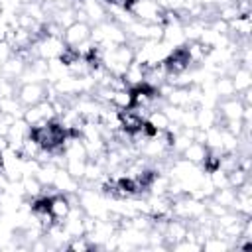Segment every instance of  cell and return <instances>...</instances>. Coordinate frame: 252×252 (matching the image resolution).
I'll return each mask as SVG.
<instances>
[{
    "label": "cell",
    "mask_w": 252,
    "mask_h": 252,
    "mask_svg": "<svg viewBox=\"0 0 252 252\" xmlns=\"http://www.w3.org/2000/svg\"><path fill=\"white\" fill-rule=\"evenodd\" d=\"M33 47H35V53L37 57L41 59H55V57H61L63 49L67 47L63 37H39L37 41H33Z\"/></svg>",
    "instance_id": "2"
},
{
    "label": "cell",
    "mask_w": 252,
    "mask_h": 252,
    "mask_svg": "<svg viewBox=\"0 0 252 252\" xmlns=\"http://www.w3.org/2000/svg\"><path fill=\"white\" fill-rule=\"evenodd\" d=\"M201 248H203V250H209V252H228V250H232V246H230L228 240L217 238V236L207 238V240L201 244Z\"/></svg>",
    "instance_id": "18"
},
{
    "label": "cell",
    "mask_w": 252,
    "mask_h": 252,
    "mask_svg": "<svg viewBox=\"0 0 252 252\" xmlns=\"http://www.w3.org/2000/svg\"><path fill=\"white\" fill-rule=\"evenodd\" d=\"M22 187H24V197L28 199H33V197H39L41 195V181L35 177V175H22Z\"/></svg>",
    "instance_id": "15"
},
{
    "label": "cell",
    "mask_w": 252,
    "mask_h": 252,
    "mask_svg": "<svg viewBox=\"0 0 252 252\" xmlns=\"http://www.w3.org/2000/svg\"><path fill=\"white\" fill-rule=\"evenodd\" d=\"M79 185H81V181H77L75 177H71L65 167H59L57 169L55 179H53V187L59 193H79Z\"/></svg>",
    "instance_id": "8"
},
{
    "label": "cell",
    "mask_w": 252,
    "mask_h": 252,
    "mask_svg": "<svg viewBox=\"0 0 252 252\" xmlns=\"http://www.w3.org/2000/svg\"><path fill=\"white\" fill-rule=\"evenodd\" d=\"M230 79H232V83H234V91H236V93H240V91L252 87V73H250L248 67H242V65L236 67V69L230 73Z\"/></svg>",
    "instance_id": "12"
},
{
    "label": "cell",
    "mask_w": 252,
    "mask_h": 252,
    "mask_svg": "<svg viewBox=\"0 0 252 252\" xmlns=\"http://www.w3.org/2000/svg\"><path fill=\"white\" fill-rule=\"evenodd\" d=\"M10 181H12V179L6 175V171H4V169H0V193H6V191H8Z\"/></svg>",
    "instance_id": "24"
},
{
    "label": "cell",
    "mask_w": 252,
    "mask_h": 252,
    "mask_svg": "<svg viewBox=\"0 0 252 252\" xmlns=\"http://www.w3.org/2000/svg\"><path fill=\"white\" fill-rule=\"evenodd\" d=\"M209 181L213 183L215 189H220V187H230L228 185V177H226V171H222L220 167H215L209 171Z\"/></svg>",
    "instance_id": "21"
},
{
    "label": "cell",
    "mask_w": 252,
    "mask_h": 252,
    "mask_svg": "<svg viewBox=\"0 0 252 252\" xmlns=\"http://www.w3.org/2000/svg\"><path fill=\"white\" fill-rule=\"evenodd\" d=\"M81 10L85 12L87 22H89L91 26H94V24H100V22L108 20L106 8H104V4H102L100 0H83V2H81Z\"/></svg>",
    "instance_id": "5"
},
{
    "label": "cell",
    "mask_w": 252,
    "mask_h": 252,
    "mask_svg": "<svg viewBox=\"0 0 252 252\" xmlns=\"http://www.w3.org/2000/svg\"><path fill=\"white\" fill-rule=\"evenodd\" d=\"M146 124H148L152 130H167L169 118L165 116V112H163L161 108H158V110H152V112L146 116Z\"/></svg>",
    "instance_id": "17"
},
{
    "label": "cell",
    "mask_w": 252,
    "mask_h": 252,
    "mask_svg": "<svg viewBox=\"0 0 252 252\" xmlns=\"http://www.w3.org/2000/svg\"><path fill=\"white\" fill-rule=\"evenodd\" d=\"M146 67H148V63H146V61H138V59H134V61L126 67L122 79L126 81V85H128L130 89H136V87L144 85V73H146Z\"/></svg>",
    "instance_id": "7"
},
{
    "label": "cell",
    "mask_w": 252,
    "mask_h": 252,
    "mask_svg": "<svg viewBox=\"0 0 252 252\" xmlns=\"http://www.w3.org/2000/svg\"><path fill=\"white\" fill-rule=\"evenodd\" d=\"M132 2H136V0H128V4H132ZM126 8H128V6H126Z\"/></svg>",
    "instance_id": "25"
},
{
    "label": "cell",
    "mask_w": 252,
    "mask_h": 252,
    "mask_svg": "<svg viewBox=\"0 0 252 252\" xmlns=\"http://www.w3.org/2000/svg\"><path fill=\"white\" fill-rule=\"evenodd\" d=\"M0 8H2V2H0Z\"/></svg>",
    "instance_id": "26"
},
{
    "label": "cell",
    "mask_w": 252,
    "mask_h": 252,
    "mask_svg": "<svg viewBox=\"0 0 252 252\" xmlns=\"http://www.w3.org/2000/svg\"><path fill=\"white\" fill-rule=\"evenodd\" d=\"M226 177H228V185L236 189V187H240V185H242L246 179H250V173L242 171L240 167H234L232 171H228V173H226Z\"/></svg>",
    "instance_id": "22"
},
{
    "label": "cell",
    "mask_w": 252,
    "mask_h": 252,
    "mask_svg": "<svg viewBox=\"0 0 252 252\" xmlns=\"http://www.w3.org/2000/svg\"><path fill=\"white\" fill-rule=\"evenodd\" d=\"M93 242L83 234V236H73L69 238L67 242V250H73V252H87V250H93Z\"/></svg>",
    "instance_id": "20"
},
{
    "label": "cell",
    "mask_w": 252,
    "mask_h": 252,
    "mask_svg": "<svg viewBox=\"0 0 252 252\" xmlns=\"http://www.w3.org/2000/svg\"><path fill=\"white\" fill-rule=\"evenodd\" d=\"M26 61L22 59V57H18L16 53H12L2 65H0V75H2V79H8V81H18L20 79V75L24 73V69H26Z\"/></svg>",
    "instance_id": "6"
},
{
    "label": "cell",
    "mask_w": 252,
    "mask_h": 252,
    "mask_svg": "<svg viewBox=\"0 0 252 252\" xmlns=\"http://www.w3.org/2000/svg\"><path fill=\"white\" fill-rule=\"evenodd\" d=\"M85 167H87V159H75V158H69L67 163H65V169L71 177H75L77 181L83 179L85 175Z\"/></svg>",
    "instance_id": "19"
},
{
    "label": "cell",
    "mask_w": 252,
    "mask_h": 252,
    "mask_svg": "<svg viewBox=\"0 0 252 252\" xmlns=\"http://www.w3.org/2000/svg\"><path fill=\"white\" fill-rule=\"evenodd\" d=\"M12 55V49H10V45L6 43V41H0V65L8 59Z\"/></svg>",
    "instance_id": "23"
},
{
    "label": "cell",
    "mask_w": 252,
    "mask_h": 252,
    "mask_svg": "<svg viewBox=\"0 0 252 252\" xmlns=\"http://www.w3.org/2000/svg\"><path fill=\"white\" fill-rule=\"evenodd\" d=\"M213 93L219 96V100L220 98L234 96L236 91H234V83H232L230 75H219V77H215V81H213Z\"/></svg>",
    "instance_id": "10"
},
{
    "label": "cell",
    "mask_w": 252,
    "mask_h": 252,
    "mask_svg": "<svg viewBox=\"0 0 252 252\" xmlns=\"http://www.w3.org/2000/svg\"><path fill=\"white\" fill-rule=\"evenodd\" d=\"M69 209H71V205H69V201H67V197L63 193H57V195H53L49 199V211L55 217V220L63 222V219L69 215Z\"/></svg>",
    "instance_id": "11"
},
{
    "label": "cell",
    "mask_w": 252,
    "mask_h": 252,
    "mask_svg": "<svg viewBox=\"0 0 252 252\" xmlns=\"http://www.w3.org/2000/svg\"><path fill=\"white\" fill-rule=\"evenodd\" d=\"M18 100L24 106H33L41 100H45V83H26V85H18V93H16Z\"/></svg>",
    "instance_id": "3"
},
{
    "label": "cell",
    "mask_w": 252,
    "mask_h": 252,
    "mask_svg": "<svg viewBox=\"0 0 252 252\" xmlns=\"http://www.w3.org/2000/svg\"><path fill=\"white\" fill-rule=\"evenodd\" d=\"M236 197H238V195H236V189H234V187H220V189H215V193L211 195L213 201L224 205L228 211L234 209V205H236Z\"/></svg>",
    "instance_id": "13"
},
{
    "label": "cell",
    "mask_w": 252,
    "mask_h": 252,
    "mask_svg": "<svg viewBox=\"0 0 252 252\" xmlns=\"http://www.w3.org/2000/svg\"><path fill=\"white\" fill-rule=\"evenodd\" d=\"M128 12L134 16V20L163 26V8L156 0H136L128 4Z\"/></svg>",
    "instance_id": "1"
},
{
    "label": "cell",
    "mask_w": 252,
    "mask_h": 252,
    "mask_svg": "<svg viewBox=\"0 0 252 252\" xmlns=\"http://www.w3.org/2000/svg\"><path fill=\"white\" fill-rule=\"evenodd\" d=\"M110 104H112L116 110H126V108H132V104H134V98H132V89L114 91Z\"/></svg>",
    "instance_id": "16"
},
{
    "label": "cell",
    "mask_w": 252,
    "mask_h": 252,
    "mask_svg": "<svg viewBox=\"0 0 252 252\" xmlns=\"http://www.w3.org/2000/svg\"><path fill=\"white\" fill-rule=\"evenodd\" d=\"M24 104L18 100V96H0V112L12 114L16 118H22L24 114Z\"/></svg>",
    "instance_id": "14"
},
{
    "label": "cell",
    "mask_w": 252,
    "mask_h": 252,
    "mask_svg": "<svg viewBox=\"0 0 252 252\" xmlns=\"http://www.w3.org/2000/svg\"><path fill=\"white\" fill-rule=\"evenodd\" d=\"M183 159H187V161H191V163H195V165H203L205 163V159H207V156H209V148L205 146V144H197V142H191L181 154H179Z\"/></svg>",
    "instance_id": "9"
},
{
    "label": "cell",
    "mask_w": 252,
    "mask_h": 252,
    "mask_svg": "<svg viewBox=\"0 0 252 252\" xmlns=\"http://www.w3.org/2000/svg\"><path fill=\"white\" fill-rule=\"evenodd\" d=\"M89 37H91V26L87 22H75L69 28L63 30V41L69 47H75V45H79L81 41H85Z\"/></svg>",
    "instance_id": "4"
}]
</instances>
